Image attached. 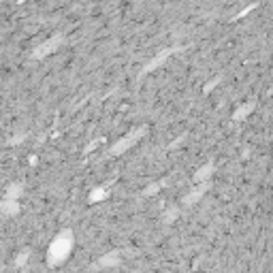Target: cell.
Segmentation results:
<instances>
[{"label": "cell", "mask_w": 273, "mask_h": 273, "mask_svg": "<svg viewBox=\"0 0 273 273\" xmlns=\"http://www.w3.org/2000/svg\"><path fill=\"white\" fill-rule=\"evenodd\" d=\"M19 194H21V186L19 184H11L7 188V192H5V196H9V198H17Z\"/></svg>", "instance_id": "obj_7"}, {"label": "cell", "mask_w": 273, "mask_h": 273, "mask_svg": "<svg viewBox=\"0 0 273 273\" xmlns=\"http://www.w3.org/2000/svg\"><path fill=\"white\" fill-rule=\"evenodd\" d=\"M60 43H62V37H60V34H56L54 39H47V41H45V43H41L39 47H34L32 58H34V60H41V58L54 54V52L58 49V45H60Z\"/></svg>", "instance_id": "obj_3"}, {"label": "cell", "mask_w": 273, "mask_h": 273, "mask_svg": "<svg viewBox=\"0 0 273 273\" xmlns=\"http://www.w3.org/2000/svg\"><path fill=\"white\" fill-rule=\"evenodd\" d=\"M117 263H120V254L111 252V254H107L98 260V267H111V265H117Z\"/></svg>", "instance_id": "obj_6"}, {"label": "cell", "mask_w": 273, "mask_h": 273, "mask_svg": "<svg viewBox=\"0 0 273 273\" xmlns=\"http://www.w3.org/2000/svg\"><path fill=\"white\" fill-rule=\"evenodd\" d=\"M26 260H28V250H26V252H21V254H19V258H15V265H17V267H21L23 263H26Z\"/></svg>", "instance_id": "obj_8"}, {"label": "cell", "mask_w": 273, "mask_h": 273, "mask_svg": "<svg viewBox=\"0 0 273 273\" xmlns=\"http://www.w3.org/2000/svg\"><path fill=\"white\" fill-rule=\"evenodd\" d=\"M73 250V231H62L60 235L52 241L49 250H47V263L49 265H60L66 260V256Z\"/></svg>", "instance_id": "obj_1"}, {"label": "cell", "mask_w": 273, "mask_h": 273, "mask_svg": "<svg viewBox=\"0 0 273 273\" xmlns=\"http://www.w3.org/2000/svg\"><path fill=\"white\" fill-rule=\"evenodd\" d=\"M171 54H173V49H164V52H160V54H158V56L154 58V60H152V62L143 68V75H145V73H150V70H154V68H158V66H160V64H162V62L171 56Z\"/></svg>", "instance_id": "obj_5"}, {"label": "cell", "mask_w": 273, "mask_h": 273, "mask_svg": "<svg viewBox=\"0 0 273 273\" xmlns=\"http://www.w3.org/2000/svg\"><path fill=\"white\" fill-rule=\"evenodd\" d=\"M0 213H3V216H7V218L17 216V213H19L17 198H9V196H5L3 201H0Z\"/></svg>", "instance_id": "obj_4"}, {"label": "cell", "mask_w": 273, "mask_h": 273, "mask_svg": "<svg viewBox=\"0 0 273 273\" xmlns=\"http://www.w3.org/2000/svg\"><path fill=\"white\" fill-rule=\"evenodd\" d=\"M145 135V126H141V128H137V130H133V133H130V135H126L124 139H120V141H117V143L111 147V156H120V154H124L126 150H130V147H133L135 143H137V141L141 139V137H143Z\"/></svg>", "instance_id": "obj_2"}]
</instances>
